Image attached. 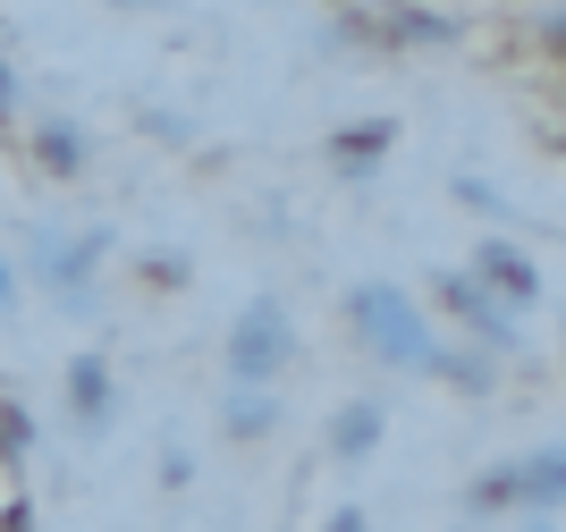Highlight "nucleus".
<instances>
[{
    "label": "nucleus",
    "mask_w": 566,
    "mask_h": 532,
    "mask_svg": "<svg viewBox=\"0 0 566 532\" xmlns=\"http://www.w3.org/2000/svg\"><path fill=\"white\" fill-rule=\"evenodd\" d=\"M347 330H355V347L373 355V364L406 372V380H431V364H440V322H431L423 296L398 288V279L347 288Z\"/></svg>",
    "instance_id": "1"
},
{
    "label": "nucleus",
    "mask_w": 566,
    "mask_h": 532,
    "mask_svg": "<svg viewBox=\"0 0 566 532\" xmlns=\"http://www.w3.org/2000/svg\"><path fill=\"white\" fill-rule=\"evenodd\" d=\"M111 254H118V237L102 229V220H85V229H34L18 279H34L60 313H94L102 304V262Z\"/></svg>",
    "instance_id": "2"
},
{
    "label": "nucleus",
    "mask_w": 566,
    "mask_h": 532,
    "mask_svg": "<svg viewBox=\"0 0 566 532\" xmlns=\"http://www.w3.org/2000/svg\"><path fill=\"white\" fill-rule=\"evenodd\" d=\"M331 34L347 51H380V60H406V51H457L465 43V18L431 9V0H355L338 9Z\"/></svg>",
    "instance_id": "3"
},
{
    "label": "nucleus",
    "mask_w": 566,
    "mask_h": 532,
    "mask_svg": "<svg viewBox=\"0 0 566 532\" xmlns=\"http://www.w3.org/2000/svg\"><path fill=\"white\" fill-rule=\"evenodd\" d=\"M558 499H566V448L558 440H542L533 457H507L465 482L473 515H558Z\"/></svg>",
    "instance_id": "4"
},
{
    "label": "nucleus",
    "mask_w": 566,
    "mask_h": 532,
    "mask_svg": "<svg viewBox=\"0 0 566 532\" xmlns=\"http://www.w3.org/2000/svg\"><path fill=\"white\" fill-rule=\"evenodd\" d=\"M287 355H296L287 304H280V296H254V304L229 322V347H220V364H229V389H271V380L287 372Z\"/></svg>",
    "instance_id": "5"
},
{
    "label": "nucleus",
    "mask_w": 566,
    "mask_h": 532,
    "mask_svg": "<svg viewBox=\"0 0 566 532\" xmlns=\"http://www.w3.org/2000/svg\"><path fill=\"white\" fill-rule=\"evenodd\" d=\"M431 304H440V313H449L457 330H465V347H482V355H516L524 347V313H507V304L491 296V288H473L465 271H440L431 279Z\"/></svg>",
    "instance_id": "6"
},
{
    "label": "nucleus",
    "mask_w": 566,
    "mask_h": 532,
    "mask_svg": "<svg viewBox=\"0 0 566 532\" xmlns=\"http://www.w3.org/2000/svg\"><path fill=\"white\" fill-rule=\"evenodd\" d=\"M465 279H473V288H491V296L507 304V313H533V304L549 296V271L533 262V246H516L507 229H499V237H482V246L465 254Z\"/></svg>",
    "instance_id": "7"
},
{
    "label": "nucleus",
    "mask_w": 566,
    "mask_h": 532,
    "mask_svg": "<svg viewBox=\"0 0 566 532\" xmlns=\"http://www.w3.org/2000/svg\"><path fill=\"white\" fill-rule=\"evenodd\" d=\"M60 397H69V423L85 431V440H102L118 423V364L102 347H85V355H69V380H60Z\"/></svg>",
    "instance_id": "8"
},
{
    "label": "nucleus",
    "mask_w": 566,
    "mask_h": 532,
    "mask_svg": "<svg viewBox=\"0 0 566 532\" xmlns=\"http://www.w3.org/2000/svg\"><path fill=\"white\" fill-rule=\"evenodd\" d=\"M25 161L43 169V178H85V161H94V136H85V127H76V118H34V127H25Z\"/></svg>",
    "instance_id": "9"
},
{
    "label": "nucleus",
    "mask_w": 566,
    "mask_h": 532,
    "mask_svg": "<svg viewBox=\"0 0 566 532\" xmlns=\"http://www.w3.org/2000/svg\"><path fill=\"white\" fill-rule=\"evenodd\" d=\"M380 440H389V406H380V397L331 406V465H373Z\"/></svg>",
    "instance_id": "10"
},
{
    "label": "nucleus",
    "mask_w": 566,
    "mask_h": 532,
    "mask_svg": "<svg viewBox=\"0 0 566 532\" xmlns=\"http://www.w3.org/2000/svg\"><path fill=\"white\" fill-rule=\"evenodd\" d=\"M389 153H398V118H355V127H331V169H338V178H373Z\"/></svg>",
    "instance_id": "11"
},
{
    "label": "nucleus",
    "mask_w": 566,
    "mask_h": 532,
    "mask_svg": "<svg viewBox=\"0 0 566 532\" xmlns=\"http://www.w3.org/2000/svg\"><path fill=\"white\" fill-rule=\"evenodd\" d=\"M220 431H229L237 448H254L280 431V397L271 389H229V406H220Z\"/></svg>",
    "instance_id": "12"
},
{
    "label": "nucleus",
    "mask_w": 566,
    "mask_h": 532,
    "mask_svg": "<svg viewBox=\"0 0 566 532\" xmlns=\"http://www.w3.org/2000/svg\"><path fill=\"white\" fill-rule=\"evenodd\" d=\"M431 380H449L457 397H491V389H499V355H482V347H449V338H440V364H431Z\"/></svg>",
    "instance_id": "13"
},
{
    "label": "nucleus",
    "mask_w": 566,
    "mask_h": 532,
    "mask_svg": "<svg viewBox=\"0 0 566 532\" xmlns=\"http://www.w3.org/2000/svg\"><path fill=\"white\" fill-rule=\"evenodd\" d=\"M34 440H43V423H34V406H25V397H0V473H25Z\"/></svg>",
    "instance_id": "14"
},
{
    "label": "nucleus",
    "mask_w": 566,
    "mask_h": 532,
    "mask_svg": "<svg viewBox=\"0 0 566 532\" xmlns=\"http://www.w3.org/2000/svg\"><path fill=\"white\" fill-rule=\"evenodd\" d=\"M127 271H136V288H153V296H178V288L195 279V262L178 254V246H153V254H136Z\"/></svg>",
    "instance_id": "15"
},
{
    "label": "nucleus",
    "mask_w": 566,
    "mask_h": 532,
    "mask_svg": "<svg viewBox=\"0 0 566 532\" xmlns=\"http://www.w3.org/2000/svg\"><path fill=\"white\" fill-rule=\"evenodd\" d=\"M457 204H465V211H482V220H507V195H499L491 178H457Z\"/></svg>",
    "instance_id": "16"
},
{
    "label": "nucleus",
    "mask_w": 566,
    "mask_h": 532,
    "mask_svg": "<svg viewBox=\"0 0 566 532\" xmlns=\"http://www.w3.org/2000/svg\"><path fill=\"white\" fill-rule=\"evenodd\" d=\"M18 111H25V85H18V60L0 51V127H18Z\"/></svg>",
    "instance_id": "17"
},
{
    "label": "nucleus",
    "mask_w": 566,
    "mask_h": 532,
    "mask_svg": "<svg viewBox=\"0 0 566 532\" xmlns=\"http://www.w3.org/2000/svg\"><path fill=\"white\" fill-rule=\"evenodd\" d=\"M43 524V515H34V499H25V490H9V499H0V532H34Z\"/></svg>",
    "instance_id": "18"
},
{
    "label": "nucleus",
    "mask_w": 566,
    "mask_h": 532,
    "mask_svg": "<svg viewBox=\"0 0 566 532\" xmlns=\"http://www.w3.org/2000/svg\"><path fill=\"white\" fill-rule=\"evenodd\" d=\"M195 482V457L187 448H161V490H187Z\"/></svg>",
    "instance_id": "19"
},
{
    "label": "nucleus",
    "mask_w": 566,
    "mask_h": 532,
    "mask_svg": "<svg viewBox=\"0 0 566 532\" xmlns=\"http://www.w3.org/2000/svg\"><path fill=\"white\" fill-rule=\"evenodd\" d=\"M18 296H25V279H18V262L0 254V313H9V304H18Z\"/></svg>",
    "instance_id": "20"
},
{
    "label": "nucleus",
    "mask_w": 566,
    "mask_h": 532,
    "mask_svg": "<svg viewBox=\"0 0 566 532\" xmlns=\"http://www.w3.org/2000/svg\"><path fill=\"white\" fill-rule=\"evenodd\" d=\"M322 532H373V515H364V508H331V524H322Z\"/></svg>",
    "instance_id": "21"
},
{
    "label": "nucleus",
    "mask_w": 566,
    "mask_h": 532,
    "mask_svg": "<svg viewBox=\"0 0 566 532\" xmlns=\"http://www.w3.org/2000/svg\"><path fill=\"white\" fill-rule=\"evenodd\" d=\"M516 532H558V515H516Z\"/></svg>",
    "instance_id": "22"
},
{
    "label": "nucleus",
    "mask_w": 566,
    "mask_h": 532,
    "mask_svg": "<svg viewBox=\"0 0 566 532\" xmlns=\"http://www.w3.org/2000/svg\"><path fill=\"white\" fill-rule=\"evenodd\" d=\"M331 9H355V0H331Z\"/></svg>",
    "instance_id": "23"
}]
</instances>
